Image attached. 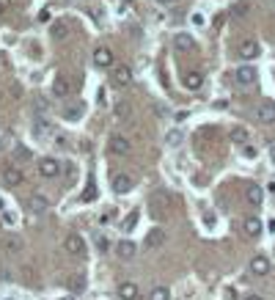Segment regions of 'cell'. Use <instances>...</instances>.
<instances>
[{"mask_svg":"<svg viewBox=\"0 0 275 300\" xmlns=\"http://www.w3.org/2000/svg\"><path fill=\"white\" fill-rule=\"evenodd\" d=\"M83 113H85V102L83 99H69V102L61 105V119H66V121H80Z\"/></svg>","mask_w":275,"mask_h":300,"instance_id":"cell-1","label":"cell"},{"mask_svg":"<svg viewBox=\"0 0 275 300\" xmlns=\"http://www.w3.org/2000/svg\"><path fill=\"white\" fill-rule=\"evenodd\" d=\"M58 174H61V162L58 160H52V157L39 160V176H44V179H55Z\"/></svg>","mask_w":275,"mask_h":300,"instance_id":"cell-2","label":"cell"},{"mask_svg":"<svg viewBox=\"0 0 275 300\" xmlns=\"http://www.w3.org/2000/svg\"><path fill=\"white\" fill-rule=\"evenodd\" d=\"M0 176H3L6 187H19V185L25 182V174L19 171L17 166H6V168H3V174H0Z\"/></svg>","mask_w":275,"mask_h":300,"instance_id":"cell-3","label":"cell"},{"mask_svg":"<svg viewBox=\"0 0 275 300\" xmlns=\"http://www.w3.org/2000/svg\"><path fill=\"white\" fill-rule=\"evenodd\" d=\"M110 187H113V193L124 196V193H130V190L135 187V179L127 176V174H116V176H113V182H110Z\"/></svg>","mask_w":275,"mask_h":300,"instance_id":"cell-4","label":"cell"},{"mask_svg":"<svg viewBox=\"0 0 275 300\" xmlns=\"http://www.w3.org/2000/svg\"><path fill=\"white\" fill-rule=\"evenodd\" d=\"M256 119L261 121V124H272V121H275V102L272 99H264L256 107Z\"/></svg>","mask_w":275,"mask_h":300,"instance_id":"cell-5","label":"cell"},{"mask_svg":"<svg viewBox=\"0 0 275 300\" xmlns=\"http://www.w3.org/2000/svg\"><path fill=\"white\" fill-rule=\"evenodd\" d=\"M64 248H66V254H72V256H83L85 254V242H83V237H80V234H69V237H66Z\"/></svg>","mask_w":275,"mask_h":300,"instance_id":"cell-6","label":"cell"},{"mask_svg":"<svg viewBox=\"0 0 275 300\" xmlns=\"http://www.w3.org/2000/svg\"><path fill=\"white\" fill-rule=\"evenodd\" d=\"M130 149H132V143L124 138V135H110V152L113 154H118V157H124V154H130Z\"/></svg>","mask_w":275,"mask_h":300,"instance_id":"cell-7","label":"cell"},{"mask_svg":"<svg viewBox=\"0 0 275 300\" xmlns=\"http://www.w3.org/2000/svg\"><path fill=\"white\" fill-rule=\"evenodd\" d=\"M248 267H251V276H267V272H270V259L259 254V256L251 259V264H248Z\"/></svg>","mask_w":275,"mask_h":300,"instance_id":"cell-8","label":"cell"},{"mask_svg":"<svg viewBox=\"0 0 275 300\" xmlns=\"http://www.w3.org/2000/svg\"><path fill=\"white\" fill-rule=\"evenodd\" d=\"M146 248H163V245H165V231L163 229H149V231H146Z\"/></svg>","mask_w":275,"mask_h":300,"instance_id":"cell-9","label":"cell"},{"mask_svg":"<svg viewBox=\"0 0 275 300\" xmlns=\"http://www.w3.org/2000/svg\"><path fill=\"white\" fill-rule=\"evenodd\" d=\"M94 64H97L99 69L113 66V50H107V47H97V50H94Z\"/></svg>","mask_w":275,"mask_h":300,"instance_id":"cell-10","label":"cell"},{"mask_svg":"<svg viewBox=\"0 0 275 300\" xmlns=\"http://www.w3.org/2000/svg\"><path fill=\"white\" fill-rule=\"evenodd\" d=\"M234 77H237V83H239V86H253L259 74H256V69H253V66H239Z\"/></svg>","mask_w":275,"mask_h":300,"instance_id":"cell-11","label":"cell"},{"mask_svg":"<svg viewBox=\"0 0 275 300\" xmlns=\"http://www.w3.org/2000/svg\"><path fill=\"white\" fill-rule=\"evenodd\" d=\"M138 295H140V289H138L135 281H121L118 284V297L121 300H138Z\"/></svg>","mask_w":275,"mask_h":300,"instance_id":"cell-12","label":"cell"},{"mask_svg":"<svg viewBox=\"0 0 275 300\" xmlns=\"http://www.w3.org/2000/svg\"><path fill=\"white\" fill-rule=\"evenodd\" d=\"M193 47H196V42H193L190 33H176V36H173V50H179V52H190Z\"/></svg>","mask_w":275,"mask_h":300,"instance_id":"cell-13","label":"cell"},{"mask_svg":"<svg viewBox=\"0 0 275 300\" xmlns=\"http://www.w3.org/2000/svg\"><path fill=\"white\" fill-rule=\"evenodd\" d=\"M116 256L121 259V262H130V259L135 256V242H132V240H121L116 245Z\"/></svg>","mask_w":275,"mask_h":300,"instance_id":"cell-14","label":"cell"},{"mask_svg":"<svg viewBox=\"0 0 275 300\" xmlns=\"http://www.w3.org/2000/svg\"><path fill=\"white\" fill-rule=\"evenodd\" d=\"M242 229H245V234H248V237H259L264 226H261V221H259L256 215H248L245 221H242Z\"/></svg>","mask_w":275,"mask_h":300,"instance_id":"cell-15","label":"cell"},{"mask_svg":"<svg viewBox=\"0 0 275 300\" xmlns=\"http://www.w3.org/2000/svg\"><path fill=\"white\" fill-rule=\"evenodd\" d=\"M113 83H116L118 88L130 86L132 83V69H130V66H116V72H113Z\"/></svg>","mask_w":275,"mask_h":300,"instance_id":"cell-16","label":"cell"},{"mask_svg":"<svg viewBox=\"0 0 275 300\" xmlns=\"http://www.w3.org/2000/svg\"><path fill=\"white\" fill-rule=\"evenodd\" d=\"M149 207L154 215H163L165 207H168V199H165V193H151L149 196Z\"/></svg>","mask_w":275,"mask_h":300,"instance_id":"cell-17","label":"cell"},{"mask_svg":"<svg viewBox=\"0 0 275 300\" xmlns=\"http://www.w3.org/2000/svg\"><path fill=\"white\" fill-rule=\"evenodd\" d=\"M259 56V44L253 42V39H245L242 44H239V58H245V61H253Z\"/></svg>","mask_w":275,"mask_h":300,"instance_id":"cell-18","label":"cell"},{"mask_svg":"<svg viewBox=\"0 0 275 300\" xmlns=\"http://www.w3.org/2000/svg\"><path fill=\"white\" fill-rule=\"evenodd\" d=\"M47 209H50V199H47V196H33L30 199V212L33 215H44Z\"/></svg>","mask_w":275,"mask_h":300,"instance_id":"cell-19","label":"cell"},{"mask_svg":"<svg viewBox=\"0 0 275 300\" xmlns=\"http://www.w3.org/2000/svg\"><path fill=\"white\" fill-rule=\"evenodd\" d=\"M245 199H248V204H251V207H259L261 201H264V190H261L259 185H251L245 190Z\"/></svg>","mask_w":275,"mask_h":300,"instance_id":"cell-20","label":"cell"},{"mask_svg":"<svg viewBox=\"0 0 275 300\" xmlns=\"http://www.w3.org/2000/svg\"><path fill=\"white\" fill-rule=\"evenodd\" d=\"M52 94H55V97H61V99H66L72 94L69 80H66V77H55V83H52Z\"/></svg>","mask_w":275,"mask_h":300,"instance_id":"cell-21","label":"cell"},{"mask_svg":"<svg viewBox=\"0 0 275 300\" xmlns=\"http://www.w3.org/2000/svg\"><path fill=\"white\" fill-rule=\"evenodd\" d=\"M185 86L190 88V91H198V88L204 86V74H201V72H187V77H185Z\"/></svg>","mask_w":275,"mask_h":300,"instance_id":"cell-22","label":"cell"},{"mask_svg":"<svg viewBox=\"0 0 275 300\" xmlns=\"http://www.w3.org/2000/svg\"><path fill=\"white\" fill-rule=\"evenodd\" d=\"M66 286H69V292H83V289H85V276H83V272H75V276H69Z\"/></svg>","mask_w":275,"mask_h":300,"instance_id":"cell-23","label":"cell"},{"mask_svg":"<svg viewBox=\"0 0 275 300\" xmlns=\"http://www.w3.org/2000/svg\"><path fill=\"white\" fill-rule=\"evenodd\" d=\"M30 157H33L30 149L25 146V143H17V146H14V160H17V162H28Z\"/></svg>","mask_w":275,"mask_h":300,"instance_id":"cell-24","label":"cell"},{"mask_svg":"<svg viewBox=\"0 0 275 300\" xmlns=\"http://www.w3.org/2000/svg\"><path fill=\"white\" fill-rule=\"evenodd\" d=\"M248 138H251V135H248L245 127H234V129H231V141H234V143H242V146H245Z\"/></svg>","mask_w":275,"mask_h":300,"instance_id":"cell-25","label":"cell"},{"mask_svg":"<svg viewBox=\"0 0 275 300\" xmlns=\"http://www.w3.org/2000/svg\"><path fill=\"white\" fill-rule=\"evenodd\" d=\"M94 199H97V187H94V179H88V185H85V190H83V196H80V201L91 204Z\"/></svg>","mask_w":275,"mask_h":300,"instance_id":"cell-26","label":"cell"},{"mask_svg":"<svg viewBox=\"0 0 275 300\" xmlns=\"http://www.w3.org/2000/svg\"><path fill=\"white\" fill-rule=\"evenodd\" d=\"M149 300H171V292L165 289V286H154L149 292Z\"/></svg>","mask_w":275,"mask_h":300,"instance_id":"cell-27","label":"cell"},{"mask_svg":"<svg viewBox=\"0 0 275 300\" xmlns=\"http://www.w3.org/2000/svg\"><path fill=\"white\" fill-rule=\"evenodd\" d=\"M165 143H168V146H179V143H182V129H168V132H165Z\"/></svg>","mask_w":275,"mask_h":300,"instance_id":"cell-28","label":"cell"},{"mask_svg":"<svg viewBox=\"0 0 275 300\" xmlns=\"http://www.w3.org/2000/svg\"><path fill=\"white\" fill-rule=\"evenodd\" d=\"M6 251H9V254H17L19 248H22V240H19V237H6Z\"/></svg>","mask_w":275,"mask_h":300,"instance_id":"cell-29","label":"cell"},{"mask_svg":"<svg viewBox=\"0 0 275 300\" xmlns=\"http://www.w3.org/2000/svg\"><path fill=\"white\" fill-rule=\"evenodd\" d=\"M113 221H116V207H107L105 212L99 215V223L105 226V223H113Z\"/></svg>","mask_w":275,"mask_h":300,"instance_id":"cell-30","label":"cell"},{"mask_svg":"<svg viewBox=\"0 0 275 300\" xmlns=\"http://www.w3.org/2000/svg\"><path fill=\"white\" fill-rule=\"evenodd\" d=\"M138 212H130V215H127V221H124V231H132V229H135L138 226Z\"/></svg>","mask_w":275,"mask_h":300,"instance_id":"cell-31","label":"cell"},{"mask_svg":"<svg viewBox=\"0 0 275 300\" xmlns=\"http://www.w3.org/2000/svg\"><path fill=\"white\" fill-rule=\"evenodd\" d=\"M52 36H55V39H66V25L64 22L55 25V28H52Z\"/></svg>","mask_w":275,"mask_h":300,"instance_id":"cell-32","label":"cell"},{"mask_svg":"<svg viewBox=\"0 0 275 300\" xmlns=\"http://www.w3.org/2000/svg\"><path fill=\"white\" fill-rule=\"evenodd\" d=\"M33 132H36V135H44V132H47V121H44V119H39V124L33 127Z\"/></svg>","mask_w":275,"mask_h":300,"instance_id":"cell-33","label":"cell"},{"mask_svg":"<svg viewBox=\"0 0 275 300\" xmlns=\"http://www.w3.org/2000/svg\"><path fill=\"white\" fill-rule=\"evenodd\" d=\"M245 14H248V6H245V3H239L237 9H234V17H245Z\"/></svg>","mask_w":275,"mask_h":300,"instance_id":"cell-34","label":"cell"},{"mask_svg":"<svg viewBox=\"0 0 275 300\" xmlns=\"http://www.w3.org/2000/svg\"><path fill=\"white\" fill-rule=\"evenodd\" d=\"M97 245H99V251H107L110 242H107V237H97Z\"/></svg>","mask_w":275,"mask_h":300,"instance_id":"cell-35","label":"cell"},{"mask_svg":"<svg viewBox=\"0 0 275 300\" xmlns=\"http://www.w3.org/2000/svg\"><path fill=\"white\" fill-rule=\"evenodd\" d=\"M47 19H50V11H47V9L39 11V22H47Z\"/></svg>","mask_w":275,"mask_h":300,"instance_id":"cell-36","label":"cell"},{"mask_svg":"<svg viewBox=\"0 0 275 300\" xmlns=\"http://www.w3.org/2000/svg\"><path fill=\"white\" fill-rule=\"evenodd\" d=\"M245 157H256V149H253V146H245Z\"/></svg>","mask_w":275,"mask_h":300,"instance_id":"cell-37","label":"cell"},{"mask_svg":"<svg viewBox=\"0 0 275 300\" xmlns=\"http://www.w3.org/2000/svg\"><path fill=\"white\" fill-rule=\"evenodd\" d=\"M3 146H6V132L0 129V152H3Z\"/></svg>","mask_w":275,"mask_h":300,"instance_id":"cell-38","label":"cell"},{"mask_svg":"<svg viewBox=\"0 0 275 300\" xmlns=\"http://www.w3.org/2000/svg\"><path fill=\"white\" fill-rule=\"evenodd\" d=\"M3 9H9V0H0V14H3Z\"/></svg>","mask_w":275,"mask_h":300,"instance_id":"cell-39","label":"cell"},{"mask_svg":"<svg viewBox=\"0 0 275 300\" xmlns=\"http://www.w3.org/2000/svg\"><path fill=\"white\" fill-rule=\"evenodd\" d=\"M270 160H272V166H275V143L270 146Z\"/></svg>","mask_w":275,"mask_h":300,"instance_id":"cell-40","label":"cell"},{"mask_svg":"<svg viewBox=\"0 0 275 300\" xmlns=\"http://www.w3.org/2000/svg\"><path fill=\"white\" fill-rule=\"evenodd\" d=\"M245 300H264V297H259V295H248Z\"/></svg>","mask_w":275,"mask_h":300,"instance_id":"cell-41","label":"cell"},{"mask_svg":"<svg viewBox=\"0 0 275 300\" xmlns=\"http://www.w3.org/2000/svg\"><path fill=\"white\" fill-rule=\"evenodd\" d=\"M160 3H171V0H160Z\"/></svg>","mask_w":275,"mask_h":300,"instance_id":"cell-42","label":"cell"}]
</instances>
